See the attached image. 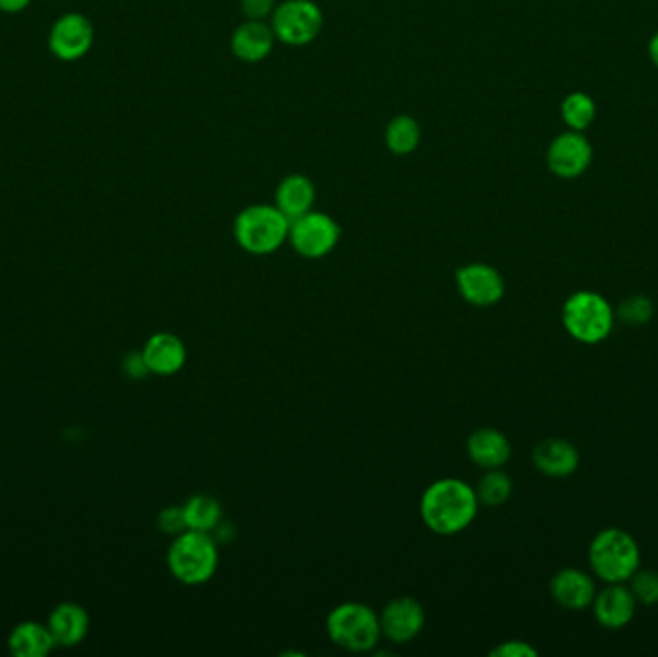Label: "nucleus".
Returning <instances> with one entry per match:
<instances>
[{
    "label": "nucleus",
    "mask_w": 658,
    "mask_h": 657,
    "mask_svg": "<svg viewBox=\"0 0 658 657\" xmlns=\"http://www.w3.org/2000/svg\"><path fill=\"white\" fill-rule=\"evenodd\" d=\"M480 499L476 488L460 479H439L424 489L420 517L437 537H454L476 521Z\"/></svg>",
    "instance_id": "f257e3e1"
},
{
    "label": "nucleus",
    "mask_w": 658,
    "mask_h": 657,
    "mask_svg": "<svg viewBox=\"0 0 658 657\" xmlns=\"http://www.w3.org/2000/svg\"><path fill=\"white\" fill-rule=\"evenodd\" d=\"M172 577L185 586H203L218 570L220 550L210 532L187 529L172 540L166 555Z\"/></svg>",
    "instance_id": "f03ea898"
},
{
    "label": "nucleus",
    "mask_w": 658,
    "mask_h": 657,
    "mask_svg": "<svg viewBox=\"0 0 658 657\" xmlns=\"http://www.w3.org/2000/svg\"><path fill=\"white\" fill-rule=\"evenodd\" d=\"M325 633L337 648L350 654H368L381 638L380 613L362 601H343L327 613Z\"/></svg>",
    "instance_id": "7ed1b4c3"
},
{
    "label": "nucleus",
    "mask_w": 658,
    "mask_h": 657,
    "mask_svg": "<svg viewBox=\"0 0 658 657\" xmlns=\"http://www.w3.org/2000/svg\"><path fill=\"white\" fill-rule=\"evenodd\" d=\"M289 226L291 220L276 205H251L235 218L233 235L243 251L266 257L289 240Z\"/></svg>",
    "instance_id": "20e7f679"
},
{
    "label": "nucleus",
    "mask_w": 658,
    "mask_h": 657,
    "mask_svg": "<svg viewBox=\"0 0 658 657\" xmlns=\"http://www.w3.org/2000/svg\"><path fill=\"white\" fill-rule=\"evenodd\" d=\"M642 553L635 538L622 529H604L589 545V565L607 585H622L639 569Z\"/></svg>",
    "instance_id": "39448f33"
},
{
    "label": "nucleus",
    "mask_w": 658,
    "mask_h": 657,
    "mask_svg": "<svg viewBox=\"0 0 658 657\" xmlns=\"http://www.w3.org/2000/svg\"><path fill=\"white\" fill-rule=\"evenodd\" d=\"M563 324L579 344H601L614 328V311L596 291H576L564 301Z\"/></svg>",
    "instance_id": "423d86ee"
},
{
    "label": "nucleus",
    "mask_w": 658,
    "mask_h": 657,
    "mask_svg": "<svg viewBox=\"0 0 658 657\" xmlns=\"http://www.w3.org/2000/svg\"><path fill=\"white\" fill-rule=\"evenodd\" d=\"M342 240V226L335 218L310 210L302 217L291 220L289 226V243L301 257L318 261L334 253L337 243Z\"/></svg>",
    "instance_id": "0eeeda50"
},
{
    "label": "nucleus",
    "mask_w": 658,
    "mask_h": 657,
    "mask_svg": "<svg viewBox=\"0 0 658 657\" xmlns=\"http://www.w3.org/2000/svg\"><path fill=\"white\" fill-rule=\"evenodd\" d=\"M270 25L276 39L291 47H302L320 35L324 14L312 0H286L274 10Z\"/></svg>",
    "instance_id": "6e6552de"
},
{
    "label": "nucleus",
    "mask_w": 658,
    "mask_h": 657,
    "mask_svg": "<svg viewBox=\"0 0 658 657\" xmlns=\"http://www.w3.org/2000/svg\"><path fill=\"white\" fill-rule=\"evenodd\" d=\"M95 43V27L85 14L68 12L58 18L48 33V48L58 60L76 62L85 57Z\"/></svg>",
    "instance_id": "1a4fd4ad"
},
{
    "label": "nucleus",
    "mask_w": 658,
    "mask_h": 657,
    "mask_svg": "<svg viewBox=\"0 0 658 657\" xmlns=\"http://www.w3.org/2000/svg\"><path fill=\"white\" fill-rule=\"evenodd\" d=\"M454 281L459 293L469 306L487 309L500 303L505 297L507 284L503 274L492 265L485 263H470V265L460 266L454 273Z\"/></svg>",
    "instance_id": "9d476101"
},
{
    "label": "nucleus",
    "mask_w": 658,
    "mask_h": 657,
    "mask_svg": "<svg viewBox=\"0 0 658 657\" xmlns=\"http://www.w3.org/2000/svg\"><path fill=\"white\" fill-rule=\"evenodd\" d=\"M381 636L393 644L413 642L426 626V611L413 596H399L380 611Z\"/></svg>",
    "instance_id": "9b49d317"
},
{
    "label": "nucleus",
    "mask_w": 658,
    "mask_h": 657,
    "mask_svg": "<svg viewBox=\"0 0 658 657\" xmlns=\"http://www.w3.org/2000/svg\"><path fill=\"white\" fill-rule=\"evenodd\" d=\"M593 161V147L584 131H564L549 145L547 166L556 177L576 180L584 176Z\"/></svg>",
    "instance_id": "f8f14e48"
},
{
    "label": "nucleus",
    "mask_w": 658,
    "mask_h": 657,
    "mask_svg": "<svg viewBox=\"0 0 658 657\" xmlns=\"http://www.w3.org/2000/svg\"><path fill=\"white\" fill-rule=\"evenodd\" d=\"M551 596L564 610H586L596 600V580L584 570L561 569L551 578Z\"/></svg>",
    "instance_id": "ddd939ff"
},
{
    "label": "nucleus",
    "mask_w": 658,
    "mask_h": 657,
    "mask_svg": "<svg viewBox=\"0 0 658 657\" xmlns=\"http://www.w3.org/2000/svg\"><path fill=\"white\" fill-rule=\"evenodd\" d=\"M145 361L151 374L174 377L187 362V347L172 332H159L147 339L143 347Z\"/></svg>",
    "instance_id": "4468645a"
},
{
    "label": "nucleus",
    "mask_w": 658,
    "mask_h": 657,
    "mask_svg": "<svg viewBox=\"0 0 658 657\" xmlns=\"http://www.w3.org/2000/svg\"><path fill=\"white\" fill-rule=\"evenodd\" d=\"M466 453L474 465L492 471L507 465L512 456V446L507 436L497 428L482 426L470 434L466 440Z\"/></svg>",
    "instance_id": "2eb2a0df"
},
{
    "label": "nucleus",
    "mask_w": 658,
    "mask_h": 657,
    "mask_svg": "<svg viewBox=\"0 0 658 657\" xmlns=\"http://www.w3.org/2000/svg\"><path fill=\"white\" fill-rule=\"evenodd\" d=\"M593 613L604 629H624L635 618L637 600L630 588L622 585H609L597 593L593 600Z\"/></svg>",
    "instance_id": "dca6fc26"
},
{
    "label": "nucleus",
    "mask_w": 658,
    "mask_h": 657,
    "mask_svg": "<svg viewBox=\"0 0 658 657\" xmlns=\"http://www.w3.org/2000/svg\"><path fill=\"white\" fill-rule=\"evenodd\" d=\"M532 461L549 479H566L576 473L579 453L576 446L564 438H547L533 448Z\"/></svg>",
    "instance_id": "f3484780"
},
{
    "label": "nucleus",
    "mask_w": 658,
    "mask_h": 657,
    "mask_svg": "<svg viewBox=\"0 0 658 657\" xmlns=\"http://www.w3.org/2000/svg\"><path fill=\"white\" fill-rule=\"evenodd\" d=\"M48 631L55 638L56 646L73 648L88 638L91 619L85 608L73 601H64L56 606L48 618Z\"/></svg>",
    "instance_id": "a211bd4d"
},
{
    "label": "nucleus",
    "mask_w": 658,
    "mask_h": 657,
    "mask_svg": "<svg viewBox=\"0 0 658 657\" xmlns=\"http://www.w3.org/2000/svg\"><path fill=\"white\" fill-rule=\"evenodd\" d=\"M276 43V33L270 24L246 20L231 35V53L249 65L268 57Z\"/></svg>",
    "instance_id": "6ab92c4d"
},
{
    "label": "nucleus",
    "mask_w": 658,
    "mask_h": 657,
    "mask_svg": "<svg viewBox=\"0 0 658 657\" xmlns=\"http://www.w3.org/2000/svg\"><path fill=\"white\" fill-rule=\"evenodd\" d=\"M314 200H316V187L302 174L284 177L276 189V207L289 220L314 210Z\"/></svg>",
    "instance_id": "aec40b11"
},
{
    "label": "nucleus",
    "mask_w": 658,
    "mask_h": 657,
    "mask_svg": "<svg viewBox=\"0 0 658 657\" xmlns=\"http://www.w3.org/2000/svg\"><path fill=\"white\" fill-rule=\"evenodd\" d=\"M56 648L55 638L47 625L24 621L14 626L9 636V649L16 657H45Z\"/></svg>",
    "instance_id": "412c9836"
},
{
    "label": "nucleus",
    "mask_w": 658,
    "mask_h": 657,
    "mask_svg": "<svg viewBox=\"0 0 658 657\" xmlns=\"http://www.w3.org/2000/svg\"><path fill=\"white\" fill-rule=\"evenodd\" d=\"M183 514L187 529L215 532L216 527L223 521L222 504L210 494H195L183 504Z\"/></svg>",
    "instance_id": "4be33fe9"
},
{
    "label": "nucleus",
    "mask_w": 658,
    "mask_h": 657,
    "mask_svg": "<svg viewBox=\"0 0 658 657\" xmlns=\"http://www.w3.org/2000/svg\"><path fill=\"white\" fill-rule=\"evenodd\" d=\"M422 139L420 124L413 116L401 114L397 118L389 122L385 128V145L391 153L405 157L418 149Z\"/></svg>",
    "instance_id": "5701e85b"
},
{
    "label": "nucleus",
    "mask_w": 658,
    "mask_h": 657,
    "mask_svg": "<svg viewBox=\"0 0 658 657\" xmlns=\"http://www.w3.org/2000/svg\"><path fill=\"white\" fill-rule=\"evenodd\" d=\"M512 488H515L512 479L503 469H492L477 482L476 494L480 505L500 507L512 496Z\"/></svg>",
    "instance_id": "b1692460"
},
{
    "label": "nucleus",
    "mask_w": 658,
    "mask_h": 657,
    "mask_svg": "<svg viewBox=\"0 0 658 657\" xmlns=\"http://www.w3.org/2000/svg\"><path fill=\"white\" fill-rule=\"evenodd\" d=\"M561 114H563L564 124L568 128L574 131H586L597 118L596 101L587 93L576 91L564 99Z\"/></svg>",
    "instance_id": "393cba45"
},
{
    "label": "nucleus",
    "mask_w": 658,
    "mask_h": 657,
    "mask_svg": "<svg viewBox=\"0 0 658 657\" xmlns=\"http://www.w3.org/2000/svg\"><path fill=\"white\" fill-rule=\"evenodd\" d=\"M616 316L624 324L630 326H643V324H649L655 316V303L650 301L647 296H630L626 299L620 301L619 309H616Z\"/></svg>",
    "instance_id": "a878e982"
},
{
    "label": "nucleus",
    "mask_w": 658,
    "mask_h": 657,
    "mask_svg": "<svg viewBox=\"0 0 658 657\" xmlns=\"http://www.w3.org/2000/svg\"><path fill=\"white\" fill-rule=\"evenodd\" d=\"M632 593L637 603L643 606H655L658 603V573L657 570H635L632 575Z\"/></svg>",
    "instance_id": "bb28decb"
},
{
    "label": "nucleus",
    "mask_w": 658,
    "mask_h": 657,
    "mask_svg": "<svg viewBox=\"0 0 658 657\" xmlns=\"http://www.w3.org/2000/svg\"><path fill=\"white\" fill-rule=\"evenodd\" d=\"M157 527H159L162 534L172 538L185 532L187 530V521H185V514H183V505L164 507L160 511L159 517H157Z\"/></svg>",
    "instance_id": "cd10ccee"
},
{
    "label": "nucleus",
    "mask_w": 658,
    "mask_h": 657,
    "mask_svg": "<svg viewBox=\"0 0 658 657\" xmlns=\"http://www.w3.org/2000/svg\"><path fill=\"white\" fill-rule=\"evenodd\" d=\"M538 649L523 641H507L489 652L492 657H538Z\"/></svg>",
    "instance_id": "c85d7f7f"
},
{
    "label": "nucleus",
    "mask_w": 658,
    "mask_h": 657,
    "mask_svg": "<svg viewBox=\"0 0 658 657\" xmlns=\"http://www.w3.org/2000/svg\"><path fill=\"white\" fill-rule=\"evenodd\" d=\"M276 10L274 0H241V12L246 20H256V22H266Z\"/></svg>",
    "instance_id": "c756f323"
},
{
    "label": "nucleus",
    "mask_w": 658,
    "mask_h": 657,
    "mask_svg": "<svg viewBox=\"0 0 658 657\" xmlns=\"http://www.w3.org/2000/svg\"><path fill=\"white\" fill-rule=\"evenodd\" d=\"M122 369L126 372V377L131 378V380H143V378L151 374L149 365L145 361L143 351L127 353L124 361H122Z\"/></svg>",
    "instance_id": "7c9ffc66"
},
{
    "label": "nucleus",
    "mask_w": 658,
    "mask_h": 657,
    "mask_svg": "<svg viewBox=\"0 0 658 657\" xmlns=\"http://www.w3.org/2000/svg\"><path fill=\"white\" fill-rule=\"evenodd\" d=\"M33 0H0V10L7 12V14H18V12H24Z\"/></svg>",
    "instance_id": "2f4dec72"
},
{
    "label": "nucleus",
    "mask_w": 658,
    "mask_h": 657,
    "mask_svg": "<svg viewBox=\"0 0 658 657\" xmlns=\"http://www.w3.org/2000/svg\"><path fill=\"white\" fill-rule=\"evenodd\" d=\"M649 58L653 65L658 68V32L653 35V39L649 41Z\"/></svg>",
    "instance_id": "473e14b6"
}]
</instances>
